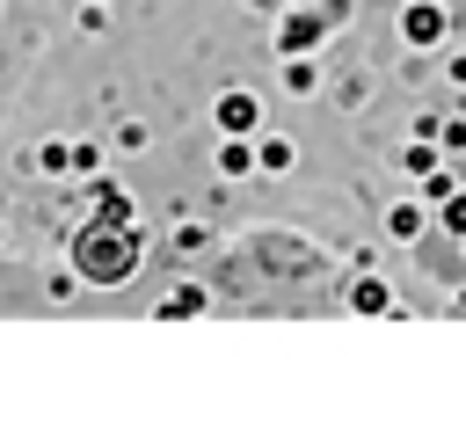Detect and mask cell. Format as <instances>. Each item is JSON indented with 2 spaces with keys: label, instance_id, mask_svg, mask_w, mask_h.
I'll return each instance as SVG.
<instances>
[{
  "label": "cell",
  "instance_id": "cell-5",
  "mask_svg": "<svg viewBox=\"0 0 466 437\" xmlns=\"http://www.w3.org/2000/svg\"><path fill=\"white\" fill-rule=\"evenodd\" d=\"M350 299H357V313H379V306H393V299H386V284H379V277H364V284H357V291H350Z\"/></svg>",
  "mask_w": 466,
  "mask_h": 437
},
{
  "label": "cell",
  "instance_id": "cell-7",
  "mask_svg": "<svg viewBox=\"0 0 466 437\" xmlns=\"http://www.w3.org/2000/svg\"><path fill=\"white\" fill-rule=\"evenodd\" d=\"M444 226H451V233H466V197H459V189L444 197Z\"/></svg>",
  "mask_w": 466,
  "mask_h": 437
},
{
  "label": "cell",
  "instance_id": "cell-3",
  "mask_svg": "<svg viewBox=\"0 0 466 437\" xmlns=\"http://www.w3.org/2000/svg\"><path fill=\"white\" fill-rule=\"evenodd\" d=\"M400 29H408V44H437V36H444V15H437V7H430V0H415V7H408V22H400Z\"/></svg>",
  "mask_w": 466,
  "mask_h": 437
},
{
  "label": "cell",
  "instance_id": "cell-6",
  "mask_svg": "<svg viewBox=\"0 0 466 437\" xmlns=\"http://www.w3.org/2000/svg\"><path fill=\"white\" fill-rule=\"evenodd\" d=\"M255 160H262V168H291V146H284V138H269V146H262Z\"/></svg>",
  "mask_w": 466,
  "mask_h": 437
},
{
  "label": "cell",
  "instance_id": "cell-1",
  "mask_svg": "<svg viewBox=\"0 0 466 437\" xmlns=\"http://www.w3.org/2000/svg\"><path fill=\"white\" fill-rule=\"evenodd\" d=\"M73 269H80L87 284H124V277L138 269V233H131V226L95 218V226L73 240Z\"/></svg>",
  "mask_w": 466,
  "mask_h": 437
},
{
  "label": "cell",
  "instance_id": "cell-2",
  "mask_svg": "<svg viewBox=\"0 0 466 437\" xmlns=\"http://www.w3.org/2000/svg\"><path fill=\"white\" fill-rule=\"evenodd\" d=\"M320 36H328V15H313V7H306V15H291V22H284V36H277V44H284V51H306V44H320Z\"/></svg>",
  "mask_w": 466,
  "mask_h": 437
},
{
  "label": "cell",
  "instance_id": "cell-4",
  "mask_svg": "<svg viewBox=\"0 0 466 437\" xmlns=\"http://www.w3.org/2000/svg\"><path fill=\"white\" fill-rule=\"evenodd\" d=\"M218 124L226 131H255V95H226L218 102Z\"/></svg>",
  "mask_w": 466,
  "mask_h": 437
}]
</instances>
